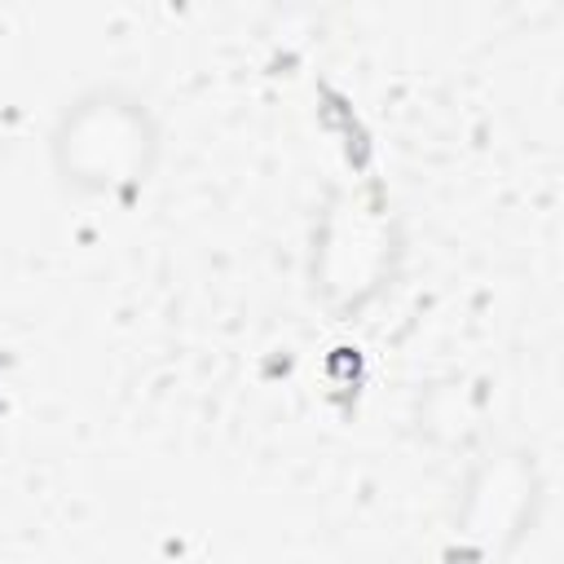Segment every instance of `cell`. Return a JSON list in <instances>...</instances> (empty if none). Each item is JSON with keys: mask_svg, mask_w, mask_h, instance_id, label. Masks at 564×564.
Masks as SVG:
<instances>
[{"mask_svg": "<svg viewBox=\"0 0 564 564\" xmlns=\"http://www.w3.org/2000/svg\"><path fill=\"white\" fill-rule=\"evenodd\" d=\"M150 145H154V132L132 101L97 97V101H79L62 119L57 163L70 181L101 189L115 181H132Z\"/></svg>", "mask_w": 564, "mask_h": 564, "instance_id": "cell-1", "label": "cell"}]
</instances>
